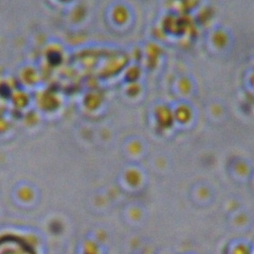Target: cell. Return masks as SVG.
Instances as JSON below:
<instances>
[{
  "mask_svg": "<svg viewBox=\"0 0 254 254\" xmlns=\"http://www.w3.org/2000/svg\"><path fill=\"white\" fill-rule=\"evenodd\" d=\"M0 254H33L32 249L18 238L0 239Z\"/></svg>",
  "mask_w": 254,
  "mask_h": 254,
  "instance_id": "1",
  "label": "cell"
}]
</instances>
